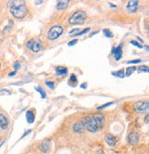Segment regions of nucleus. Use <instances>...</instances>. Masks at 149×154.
<instances>
[{"label": "nucleus", "mask_w": 149, "mask_h": 154, "mask_svg": "<svg viewBox=\"0 0 149 154\" xmlns=\"http://www.w3.org/2000/svg\"><path fill=\"white\" fill-rule=\"evenodd\" d=\"M8 6L10 9L11 15L18 19H22L26 17L28 13L27 6L24 1H10L8 2Z\"/></svg>", "instance_id": "1"}, {"label": "nucleus", "mask_w": 149, "mask_h": 154, "mask_svg": "<svg viewBox=\"0 0 149 154\" xmlns=\"http://www.w3.org/2000/svg\"><path fill=\"white\" fill-rule=\"evenodd\" d=\"M87 19V13L83 10H77L74 12L69 18V23L71 25L83 24Z\"/></svg>", "instance_id": "2"}, {"label": "nucleus", "mask_w": 149, "mask_h": 154, "mask_svg": "<svg viewBox=\"0 0 149 154\" xmlns=\"http://www.w3.org/2000/svg\"><path fill=\"white\" fill-rule=\"evenodd\" d=\"M82 121L84 123V126H85V130H87L89 132L94 133V132H97L99 130L98 124L93 117H87L84 118Z\"/></svg>", "instance_id": "3"}, {"label": "nucleus", "mask_w": 149, "mask_h": 154, "mask_svg": "<svg viewBox=\"0 0 149 154\" xmlns=\"http://www.w3.org/2000/svg\"><path fill=\"white\" fill-rule=\"evenodd\" d=\"M64 32V28L60 25H56V26H53L48 31V39L50 41H54V39H58L62 35Z\"/></svg>", "instance_id": "4"}, {"label": "nucleus", "mask_w": 149, "mask_h": 154, "mask_svg": "<svg viewBox=\"0 0 149 154\" xmlns=\"http://www.w3.org/2000/svg\"><path fill=\"white\" fill-rule=\"evenodd\" d=\"M26 46L32 52H39L42 50V42L39 39H31L27 42Z\"/></svg>", "instance_id": "5"}, {"label": "nucleus", "mask_w": 149, "mask_h": 154, "mask_svg": "<svg viewBox=\"0 0 149 154\" xmlns=\"http://www.w3.org/2000/svg\"><path fill=\"white\" fill-rule=\"evenodd\" d=\"M149 103L148 101H138L135 104V109L138 113H145L148 110Z\"/></svg>", "instance_id": "6"}, {"label": "nucleus", "mask_w": 149, "mask_h": 154, "mask_svg": "<svg viewBox=\"0 0 149 154\" xmlns=\"http://www.w3.org/2000/svg\"><path fill=\"white\" fill-rule=\"evenodd\" d=\"M139 6V2L136 0H132V1H128L126 5V10L128 13H135L137 11V8Z\"/></svg>", "instance_id": "7"}, {"label": "nucleus", "mask_w": 149, "mask_h": 154, "mask_svg": "<svg viewBox=\"0 0 149 154\" xmlns=\"http://www.w3.org/2000/svg\"><path fill=\"white\" fill-rule=\"evenodd\" d=\"M122 47H123V43H121L120 45L116 48H112L111 52L113 53V56L115 61H120L122 57Z\"/></svg>", "instance_id": "8"}, {"label": "nucleus", "mask_w": 149, "mask_h": 154, "mask_svg": "<svg viewBox=\"0 0 149 154\" xmlns=\"http://www.w3.org/2000/svg\"><path fill=\"white\" fill-rule=\"evenodd\" d=\"M92 117L96 120L98 126L99 128V130H101V128L104 127V125H105V117H104V115H102V114L96 113V114H94Z\"/></svg>", "instance_id": "9"}, {"label": "nucleus", "mask_w": 149, "mask_h": 154, "mask_svg": "<svg viewBox=\"0 0 149 154\" xmlns=\"http://www.w3.org/2000/svg\"><path fill=\"white\" fill-rule=\"evenodd\" d=\"M105 141L109 146H111V147L115 146V144L117 142V138L114 137L112 134L108 133L105 135Z\"/></svg>", "instance_id": "10"}, {"label": "nucleus", "mask_w": 149, "mask_h": 154, "mask_svg": "<svg viewBox=\"0 0 149 154\" xmlns=\"http://www.w3.org/2000/svg\"><path fill=\"white\" fill-rule=\"evenodd\" d=\"M72 128H73V130H74V132L81 133V132H83L84 130H85V126H84L83 121L80 120V121L74 123V125H73V127H72Z\"/></svg>", "instance_id": "11"}, {"label": "nucleus", "mask_w": 149, "mask_h": 154, "mask_svg": "<svg viewBox=\"0 0 149 154\" xmlns=\"http://www.w3.org/2000/svg\"><path fill=\"white\" fill-rule=\"evenodd\" d=\"M139 141V135L137 132H131L128 135V142L130 144H136Z\"/></svg>", "instance_id": "12"}, {"label": "nucleus", "mask_w": 149, "mask_h": 154, "mask_svg": "<svg viewBox=\"0 0 149 154\" xmlns=\"http://www.w3.org/2000/svg\"><path fill=\"white\" fill-rule=\"evenodd\" d=\"M8 127V117L4 115V114H0V128L1 130H7Z\"/></svg>", "instance_id": "13"}, {"label": "nucleus", "mask_w": 149, "mask_h": 154, "mask_svg": "<svg viewBox=\"0 0 149 154\" xmlns=\"http://www.w3.org/2000/svg\"><path fill=\"white\" fill-rule=\"evenodd\" d=\"M40 149L44 153H47L50 151V140H45L40 144Z\"/></svg>", "instance_id": "14"}, {"label": "nucleus", "mask_w": 149, "mask_h": 154, "mask_svg": "<svg viewBox=\"0 0 149 154\" xmlns=\"http://www.w3.org/2000/svg\"><path fill=\"white\" fill-rule=\"evenodd\" d=\"M26 119L29 124H32L35 121V114H34L33 110H28L26 112Z\"/></svg>", "instance_id": "15"}, {"label": "nucleus", "mask_w": 149, "mask_h": 154, "mask_svg": "<svg viewBox=\"0 0 149 154\" xmlns=\"http://www.w3.org/2000/svg\"><path fill=\"white\" fill-rule=\"evenodd\" d=\"M55 72L57 75H66L67 73V68L64 66H57L55 68Z\"/></svg>", "instance_id": "16"}, {"label": "nucleus", "mask_w": 149, "mask_h": 154, "mask_svg": "<svg viewBox=\"0 0 149 154\" xmlns=\"http://www.w3.org/2000/svg\"><path fill=\"white\" fill-rule=\"evenodd\" d=\"M69 1H58L56 4V9L58 10H63V9H66L68 7Z\"/></svg>", "instance_id": "17"}, {"label": "nucleus", "mask_w": 149, "mask_h": 154, "mask_svg": "<svg viewBox=\"0 0 149 154\" xmlns=\"http://www.w3.org/2000/svg\"><path fill=\"white\" fill-rule=\"evenodd\" d=\"M111 74L113 76H115V77H118V78H124V71L122 70H119V71H117V72H112L111 73Z\"/></svg>", "instance_id": "18"}, {"label": "nucleus", "mask_w": 149, "mask_h": 154, "mask_svg": "<svg viewBox=\"0 0 149 154\" xmlns=\"http://www.w3.org/2000/svg\"><path fill=\"white\" fill-rule=\"evenodd\" d=\"M135 71H136V67H135V66L129 67V68L126 69V73H124V74H125V76L129 77L130 75H132V73H133V72H135Z\"/></svg>", "instance_id": "19"}, {"label": "nucleus", "mask_w": 149, "mask_h": 154, "mask_svg": "<svg viewBox=\"0 0 149 154\" xmlns=\"http://www.w3.org/2000/svg\"><path fill=\"white\" fill-rule=\"evenodd\" d=\"M35 90L38 91L40 94H41V96H42V99H44V98L46 97V93H45L44 89H43L42 86H37V87H35Z\"/></svg>", "instance_id": "20"}, {"label": "nucleus", "mask_w": 149, "mask_h": 154, "mask_svg": "<svg viewBox=\"0 0 149 154\" xmlns=\"http://www.w3.org/2000/svg\"><path fill=\"white\" fill-rule=\"evenodd\" d=\"M103 33H104V35H105V37H107V38H113V33L110 31V29H107V28H105V29H103Z\"/></svg>", "instance_id": "21"}, {"label": "nucleus", "mask_w": 149, "mask_h": 154, "mask_svg": "<svg viewBox=\"0 0 149 154\" xmlns=\"http://www.w3.org/2000/svg\"><path fill=\"white\" fill-rule=\"evenodd\" d=\"M11 91L10 90H8V89H2V90H0V96H9L11 95Z\"/></svg>", "instance_id": "22"}, {"label": "nucleus", "mask_w": 149, "mask_h": 154, "mask_svg": "<svg viewBox=\"0 0 149 154\" xmlns=\"http://www.w3.org/2000/svg\"><path fill=\"white\" fill-rule=\"evenodd\" d=\"M137 70H139L140 72H146V73H148V72H149L148 66H146V65H140V66L138 67Z\"/></svg>", "instance_id": "23"}, {"label": "nucleus", "mask_w": 149, "mask_h": 154, "mask_svg": "<svg viewBox=\"0 0 149 154\" xmlns=\"http://www.w3.org/2000/svg\"><path fill=\"white\" fill-rule=\"evenodd\" d=\"M45 84L49 87V88H51V89H54L55 88V83L54 82H51V81H46L45 82Z\"/></svg>", "instance_id": "24"}, {"label": "nucleus", "mask_w": 149, "mask_h": 154, "mask_svg": "<svg viewBox=\"0 0 149 154\" xmlns=\"http://www.w3.org/2000/svg\"><path fill=\"white\" fill-rule=\"evenodd\" d=\"M89 31H90V28H87L84 29V31H79L78 33H77L74 36H76V37H77V36H82V35H84V34H85V33L88 32Z\"/></svg>", "instance_id": "25"}, {"label": "nucleus", "mask_w": 149, "mask_h": 154, "mask_svg": "<svg viewBox=\"0 0 149 154\" xmlns=\"http://www.w3.org/2000/svg\"><path fill=\"white\" fill-rule=\"evenodd\" d=\"M111 105H113V102H110V103L104 104V105H102V106H100V107H98L97 109H98V110H100V109H103V108H105V107H110V106H111Z\"/></svg>", "instance_id": "26"}, {"label": "nucleus", "mask_w": 149, "mask_h": 154, "mask_svg": "<svg viewBox=\"0 0 149 154\" xmlns=\"http://www.w3.org/2000/svg\"><path fill=\"white\" fill-rule=\"evenodd\" d=\"M130 43L132 44V45L135 46V47H137V48H139V49H142V48H143L142 44H140V43H139V42H137V41H132Z\"/></svg>", "instance_id": "27"}, {"label": "nucleus", "mask_w": 149, "mask_h": 154, "mask_svg": "<svg viewBox=\"0 0 149 154\" xmlns=\"http://www.w3.org/2000/svg\"><path fill=\"white\" fill-rule=\"evenodd\" d=\"M70 81L71 82H73V83H77V76H76V74H71V76H70Z\"/></svg>", "instance_id": "28"}, {"label": "nucleus", "mask_w": 149, "mask_h": 154, "mask_svg": "<svg viewBox=\"0 0 149 154\" xmlns=\"http://www.w3.org/2000/svg\"><path fill=\"white\" fill-rule=\"evenodd\" d=\"M142 62V60L137 59V60H133V61H129L126 63L127 64H135V63H139V62Z\"/></svg>", "instance_id": "29"}, {"label": "nucleus", "mask_w": 149, "mask_h": 154, "mask_svg": "<svg viewBox=\"0 0 149 154\" xmlns=\"http://www.w3.org/2000/svg\"><path fill=\"white\" fill-rule=\"evenodd\" d=\"M79 31H80V29H79V28H74V29H73L72 31L69 32V35H70V36H74V34H77L76 32H77V33H78Z\"/></svg>", "instance_id": "30"}, {"label": "nucleus", "mask_w": 149, "mask_h": 154, "mask_svg": "<svg viewBox=\"0 0 149 154\" xmlns=\"http://www.w3.org/2000/svg\"><path fill=\"white\" fill-rule=\"evenodd\" d=\"M14 69H15V71H18V70H19V68H21V64H19V62H16L14 63Z\"/></svg>", "instance_id": "31"}, {"label": "nucleus", "mask_w": 149, "mask_h": 154, "mask_svg": "<svg viewBox=\"0 0 149 154\" xmlns=\"http://www.w3.org/2000/svg\"><path fill=\"white\" fill-rule=\"evenodd\" d=\"M77 43V39H73L72 41H69L67 45L68 46H74V45H76V44Z\"/></svg>", "instance_id": "32"}, {"label": "nucleus", "mask_w": 149, "mask_h": 154, "mask_svg": "<svg viewBox=\"0 0 149 154\" xmlns=\"http://www.w3.org/2000/svg\"><path fill=\"white\" fill-rule=\"evenodd\" d=\"M31 130H28L27 132H25V133L23 134V136L21 137V138H25V137H26L27 135H29V133H31Z\"/></svg>", "instance_id": "33"}, {"label": "nucleus", "mask_w": 149, "mask_h": 154, "mask_svg": "<svg viewBox=\"0 0 149 154\" xmlns=\"http://www.w3.org/2000/svg\"><path fill=\"white\" fill-rule=\"evenodd\" d=\"M17 73V72L16 71H14V72H11V73H8V76L9 77H11V76H14L15 75V74H16Z\"/></svg>", "instance_id": "34"}, {"label": "nucleus", "mask_w": 149, "mask_h": 154, "mask_svg": "<svg viewBox=\"0 0 149 154\" xmlns=\"http://www.w3.org/2000/svg\"><path fill=\"white\" fill-rule=\"evenodd\" d=\"M87 87V83H82V84H81V88H83V89H86Z\"/></svg>", "instance_id": "35"}, {"label": "nucleus", "mask_w": 149, "mask_h": 154, "mask_svg": "<svg viewBox=\"0 0 149 154\" xmlns=\"http://www.w3.org/2000/svg\"><path fill=\"white\" fill-rule=\"evenodd\" d=\"M148 118H149V116H148V115H146V119H145V122H146V124H148Z\"/></svg>", "instance_id": "36"}, {"label": "nucleus", "mask_w": 149, "mask_h": 154, "mask_svg": "<svg viewBox=\"0 0 149 154\" xmlns=\"http://www.w3.org/2000/svg\"><path fill=\"white\" fill-rule=\"evenodd\" d=\"M35 3H36V5H40V4L42 3V0H41V1H35Z\"/></svg>", "instance_id": "37"}, {"label": "nucleus", "mask_w": 149, "mask_h": 154, "mask_svg": "<svg viewBox=\"0 0 149 154\" xmlns=\"http://www.w3.org/2000/svg\"><path fill=\"white\" fill-rule=\"evenodd\" d=\"M137 39H138V41H140L141 43H143V42H144V41H143V39H140V38H139V37H137Z\"/></svg>", "instance_id": "38"}, {"label": "nucleus", "mask_w": 149, "mask_h": 154, "mask_svg": "<svg viewBox=\"0 0 149 154\" xmlns=\"http://www.w3.org/2000/svg\"><path fill=\"white\" fill-rule=\"evenodd\" d=\"M110 4H111V3H110ZM111 7H116V6H113L112 4H111Z\"/></svg>", "instance_id": "39"}, {"label": "nucleus", "mask_w": 149, "mask_h": 154, "mask_svg": "<svg viewBox=\"0 0 149 154\" xmlns=\"http://www.w3.org/2000/svg\"><path fill=\"white\" fill-rule=\"evenodd\" d=\"M0 67H1V63H0Z\"/></svg>", "instance_id": "40"}, {"label": "nucleus", "mask_w": 149, "mask_h": 154, "mask_svg": "<svg viewBox=\"0 0 149 154\" xmlns=\"http://www.w3.org/2000/svg\"><path fill=\"white\" fill-rule=\"evenodd\" d=\"M0 140H1V138H0Z\"/></svg>", "instance_id": "41"}]
</instances>
